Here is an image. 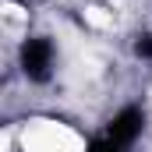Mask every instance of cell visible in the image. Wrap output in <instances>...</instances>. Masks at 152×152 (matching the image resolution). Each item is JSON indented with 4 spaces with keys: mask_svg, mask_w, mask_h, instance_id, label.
Instances as JSON below:
<instances>
[{
    "mask_svg": "<svg viewBox=\"0 0 152 152\" xmlns=\"http://www.w3.org/2000/svg\"><path fill=\"white\" fill-rule=\"evenodd\" d=\"M21 67L32 81H50V67H53V42L50 39H28L21 46Z\"/></svg>",
    "mask_w": 152,
    "mask_h": 152,
    "instance_id": "cell-1",
    "label": "cell"
},
{
    "mask_svg": "<svg viewBox=\"0 0 152 152\" xmlns=\"http://www.w3.org/2000/svg\"><path fill=\"white\" fill-rule=\"evenodd\" d=\"M142 124H145V117L142 110H134V106H127V110H120V113L110 120V131H106V138L113 142L117 149H127L138 134H142Z\"/></svg>",
    "mask_w": 152,
    "mask_h": 152,
    "instance_id": "cell-2",
    "label": "cell"
},
{
    "mask_svg": "<svg viewBox=\"0 0 152 152\" xmlns=\"http://www.w3.org/2000/svg\"><path fill=\"white\" fill-rule=\"evenodd\" d=\"M88 152H120V149H117L110 138H92L88 142Z\"/></svg>",
    "mask_w": 152,
    "mask_h": 152,
    "instance_id": "cell-3",
    "label": "cell"
},
{
    "mask_svg": "<svg viewBox=\"0 0 152 152\" xmlns=\"http://www.w3.org/2000/svg\"><path fill=\"white\" fill-rule=\"evenodd\" d=\"M134 50H138V57H149L152 60V36H142L138 42H134Z\"/></svg>",
    "mask_w": 152,
    "mask_h": 152,
    "instance_id": "cell-4",
    "label": "cell"
}]
</instances>
